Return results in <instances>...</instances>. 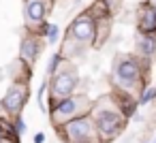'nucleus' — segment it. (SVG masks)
<instances>
[{
    "mask_svg": "<svg viewBox=\"0 0 156 143\" xmlns=\"http://www.w3.org/2000/svg\"><path fill=\"white\" fill-rule=\"evenodd\" d=\"M147 66H150V60H143L139 56H118L111 71V81L115 90L128 92L139 98L141 90L147 85L145 83Z\"/></svg>",
    "mask_w": 156,
    "mask_h": 143,
    "instance_id": "obj_1",
    "label": "nucleus"
},
{
    "mask_svg": "<svg viewBox=\"0 0 156 143\" xmlns=\"http://www.w3.org/2000/svg\"><path fill=\"white\" fill-rule=\"evenodd\" d=\"M92 120L96 124V130L101 134L103 141H113L115 137L122 134V130L126 128L128 117L120 111L113 94H107L103 98H98L92 107Z\"/></svg>",
    "mask_w": 156,
    "mask_h": 143,
    "instance_id": "obj_2",
    "label": "nucleus"
},
{
    "mask_svg": "<svg viewBox=\"0 0 156 143\" xmlns=\"http://www.w3.org/2000/svg\"><path fill=\"white\" fill-rule=\"evenodd\" d=\"M92 107H94V103L88 98V94H73V96H69V98H64V100L49 107V120H51L54 126L60 128L71 120L90 115Z\"/></svg>",
    "mask_w": 156,
    "mask_h": 143,
    "instance_id": "obj_3",
    "label": "nucleus"
},
{
    "mask_svg": "<svg viewBox=\"0 0 156 143\" xmlns=\"http://www.w3.org/2000/svg\"><path fill=\"white\" fill-rule=\"evenodd\" d=\"M58 130H60V137L66 143H105L101 139L98 130H96V124H94L92 115L71 120L64 126H60Z\"/></svg>",
    "mask_w": 156,
    "mask_h": 143,
    "instance_id": "obj_4",
    "label": "nucleus"
},
{
    "mask_svg": "<svg viewBox=\"0 0 156 143\" xmlns=\"http://www.w3.org/2000/svg\"><path fill=\"white\" fill-rule=\"evenodd\" d=\"M77 83H79V75H77V68L71 64V62H64L60 66V71L51 77L49 81V96H51V105L69 98L75 94L77 90Z\"/></svg>",
    "mask_w": 156,
    "mask_h": 143,
    "instance_id": "obj_5",
    "label": "nucleus"
},
{
    "mask_svg": "<svg viewBox=\"0 0 156 143\" xmlns=\"http://www.w3.org/2000/svg\"><path fill=\"white\" fill-rule=\"evenodd\" d=\"M96 26H98L96 17L90 11H86V13H81V15H77L73 19L66 37L79 41L81 45H94L96 43Z\"/></svg>",
    "mask_w": 156,
    "mask_h": 143,
    "instance_id": "obj_6",
    "label": "nucleus"
},
{
    "mask_svg": "<svg viewBox=\"0 0 156 143\" xmlns=\"http://www.w3.org/2000/svg\"><path fill=\"white\" fill-rule=\"evenodd\" d=\"M28 100V81H13V85L2 96V107L9 117L22 115V109Z\"/></svg>",
    "mask_w": 156,
    "mask_h": 143,
    "instance_id": "obj_7",
    "label": "nucleus"
},
{
    "mask_svg": "<svg viewBox=\"0 0 156 143\" xmlns=\"http://www.w3.org/2000/svg\"><path fill=\"white\" fill-rule=\"evenodd\" d=\"M41 47H43V39L39 37V32H30L22 39V45H20V60L26 64V66H32L41 54Z\"/></svg>",
    "mask_w": 156,
    "mask_h": 143,
    "instance_id": "obj_8",
    "label": "nucleus"
},
{
    "mask_svg": "<svg viewBox=\"0 0 156 143\" xmlns=\"http://www.w3.org/2000/svg\"><path fill=\"white\" fill-rule=\"evenodd\" d=\"M47 11H49V0H26V2H24L26 22L32 28L43 26V19H45Z\"/></svg>",
    "mask_w": 156,
    "mask_h": 143,
    "instance_id": "obj_9",
    "label": "nucleus"
},
{
    "mask_svg": "<svg viewBox=\"0 0 156 143\" xmlns=\"http://www.w3.org/2000/svg\"><path fill=\"white\" fill-rule=\"evenodd\" d=\"M137 28L141 34H154L156 37V5L143 2L137 11Z\"/></svg>",
    "mask_w": 156,
    "mask_h": 143,
    "instance_id": "obj_10",
    "label": "nucleus"
},
{
    "mask_svg": "<svg viewBox=\"0 0 156 143\" xmlns=\"http://www.w3.org/2000/svg\"><path fill=\"white\" fill-rule=\"evenodd\" d=\"M137 56L143 60H152L156 56V37L154 34H137V43H135Z\"/></svg>",
    "mask_w": 156,
    "mask_h": 143,
    "instance_id": "obj_11",
    "label": "nucleus"
},
{
    "mask_svg": "<svg viewBox=\"0 0 156 143\" xmlns=\"http://www.w3.org/2000/svg\"><path fill=\"white\" fill-rule=\"evenodd\" d=\"M41 34L45 37L47 43H56L58 37H60V28H58L56 24H43V26H41Z\"/></svg>",
    "mask_w": 156,
    "mask_h": 143,
    "instance_id": "obj_12",
    "label": "nucleus"
},
{
    "mask_svg": "<svg viewBox=\"0 0 156 143\" xmlns=\"http://www.w3.org/2000/svg\"><path fill=\"white\" fill-rule=\"evenodd\" d=\"M137 100H139V107L154 103V100H156V85H145V88L141 90V94H139Z\"/></svg>",
    "mask_w": 156,
    "mask_h": 143,
    "instance_id": "obj_13",
    "label": "nucleus"
},
{
    "mask_svg": "<svg viewBox=\"0 0 156 143\" xmlns=\"http://www.w3.org/2000/svg\"><path fill=\"white\" fill-rule=\"evenodd\" d=\"M64 64V58H62V54H54L51 58H49V62H47V77H54L58 71H60V66Z\"/></svg>",
    "mask_w": 156,
    "mask_h": 143,
    "instance_id": "obj_14",
    "label": "nucleus"
},
{
    "mask_svg": "<svg viewBox=\"0 0 156 143\" xmlns=\"http://www.w3.org/2000/svg\"><path fill=\"white\" fill-rule=\"evenodd\" d=\"M45 92H47V81H43L41 83V88H39V92H37V100H39V107H41V111L43 113H47L49 109L45 107Z\"/></svg>",
    "mask_w": 156,
    "mask_h": 143,
    "instance_id": "obj_15",
    "label": "nucleus"
},
{
    "mask_svg": "<svg viewBox=\"0 0 156 143\" xmlns=\"http://www.w3.org/2000/svg\"><path fill=\"white\" fill-rule=\"evenodd\" d=\"M13 130H15V134H17V137H22V134L26 132V122H24V117H22V115L13 117Z\"/></svg>",
    "mask_w": 156,
    "mask_h": 143,
    "instance_id": "obj_16",
    "label": "nucleus"
},
{
    "mask_svg": "<svg viewBox=\"0 0 156 143\" xmlns=\"http://www.w3.org/2000/svg\"><path fill=\"white\" fill-rule=\"evenodd\" d=\"M34 143H45V134L43 132H37L34 134Z\"/></svg>",
    "mask_w": 156,
    "mask_h": 143,
    "instance_id": "obj_17",
    "label": "nucleus"
},
{
    "mask_svg": "<svg viewBox=\"0 0 156 143\" xmlns=\"http://www.w3.org/2000/svg\"><path fill=\"white\" fill-rule=\"evenodd\" d=\"M2 143H20V139H5Z\"/></svg>",
    "mask_w": 156,
    "mask_h": 143,
    "instance_id": "obj_18",
    "label": "nucleus"
},
{
    "mask_svg": "<svg viewBox=\"0 0 156 143\" xmlns=\"http://www.w3.org/2000/svg\"><path fill=\"white\" fill-rule=\"evenodd\" d=\"M143 143H154V141H143Z\"/></svg>",
    "mask_w": 156,
    "mask_h": 143,
    "instance_id": "obj_19",
    "label": "nucleus"
},
{
    "mask_svg": "<svg viewBox=\"0 0 156 143\" xmlns=\"http://www.w3.org/2000/svg\"><path fill=\"white\" fill-rule=\"evenodd\" d=\"M154 143H156V139H154Z\"/></svg>",
    "mask_w": 156,
    "mask_h": 143,
    "instance_id": "obj_20",
    "label": "nucleus"
}]
</instances>
